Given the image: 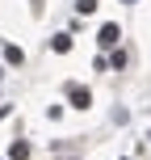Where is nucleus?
I'll list each match as a JSON object with an SVG mask.
<instances>
[{
	"label": "nucleus",
	"mask_w": 151,
	"mask_h": 160,
	"mask_svg": "<svg viewBox=\"0 0 151 160\" xmlns=\"http://www.w3.org/2000/svg\"><path fill=\"white\" fill-rule=\"evenodd\" d=\"M30 156V143H13V160H25Z\"/></svg>",
	"instance_id": "4"
},
{
	"label": "nucleus",
	"mask_w": 151,
	"mask_h": 160,
	"mask_svg": "<svg viewBox=\"0 0 151 160\" xmlns=\"http://www.w3.org/2000/svg\"><path fill=\"white\" fill-rule=\"evenodd\" d=\"M88 101H92V93H88L84 84H76L72 88V105H76V110H88Z\"/></svg>",
	"instance_id": "1"
},
{
	"label": "nucleus",
	"mask_w": 151,
	"mask_h": 160,
	"mask_svg": "<svg viewBox=\"0 0 151 160\" xmlns=\"http://www.w3.org/2000/svg\"><path fill=\"white\" fill-rule=\"evenodd\" d=\"M55 51H59V55H63V51H72V38H67V34H59V38H55Z\"/></svg>",
	"instance_id": "3"
},
{
	"label": "nucleus",
	"mask_w": 151,
	"mask_h": 160,
	"mask_svg": "<svg viewBox=\"0 0 151 160\" xmlns=\"http://www.w3.org/2000/svg\"><path fill=\"white\" fill-rule=\"evenodd\" d=\"M76 8H80V13H92V8H97V0H76Z\"/></svg>",
	"instance_id": "5"
},
{
	"label": "nucleus",
	"mask_w": 151,
	"mask_h": 160,
	"mask_svg": "<svg viewBox=\"0 0 151 160\" xmlns=\"http://www.w3.org/2000/svg\"><path fill=\"white\" fill-rule=\"evenodd\" d=\"M126 4H134V0H126Z\"/></svg>",
	"instance_id": "6"
},
{
	"label": "nucleus",
	"mask_w": 151,
	"mask_h": 160,
	"mask_svg": "<svg viewBox=\"0 0 151 160\" xmlns=\"http://www.w3.org/2000/svg\"><path fill=\"white\" fill-rule=\"evenodd\" d=\"M97 42H101V47H113V42H118V25H101V34H97Z\"/></svg>",
	"instance_id": "2"
}]
</instances>
